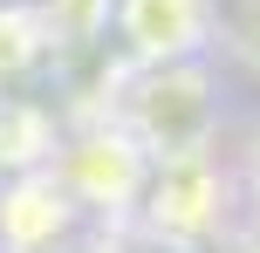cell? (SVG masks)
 <instances>
[{"label":"cell","mask_w":260,"mask_h":253,"mask_svg":"<svg viewBox=\"0 0 260 253\" xmlns=\"http://www.w3.org/2000/svg\"><path fill=\"white\" fill-rule=\"evenodd\" d=\"M219 123H226V103H219L212 68L178 62V68H137L117 130L144 151V164H165V158L219 151Z\"/></svg>","instance_id":"6da1fadb"},{"label":"cell","mask_w":260,"mask_h":253,"mask_svg":"<svg viewBox=\"0 0 260 253\" xmlns=\"http://www.w3.org/2000/svg\"><path fill=\"white\" fill-rule=\"evenodd\" d=\"M240 199V178L226 171L219 151H199V158H165L144 171V219H151V233H165V240L178 246H206L226 233V205Z\"/></svg>","instance_id":"7a4b0ae2"},{"label":"cell","mask_w":260,"mask_h":253,"mask_svg":"<svg viewBox=\"0 0 260 253\" xmlns=\"http://www.w3.org/2000/svg\"><path fill=\"white\" fill-rule=\"evenodd\" d=\"M110 21L137 55V68H178L212 55L219 0H110Z\"/></svg>","instance_id":"3957f363"},{"label":"cell","mask_w":260,"mask_h":253,"mask_svg":"<svg viewBox=\"0 0 260 253\" xmlns=\"http://www.w3.org/2000/svg\"><path fill=\"white\" fill-rule=\"evenodd\" d=\"M76 212L82 205L62 192L55 171H27V178H14L7 199H0V246L7 253H41L48 240H62V226Z\"/></svg>","instance_id":"277c9868"},{"label":"cell","mask_w":260,"mask_h":253,"mask_svg":"<svg viewBox=\"0 0 260 253\" xmlns=\"http://www.w3.org/2000/svg\"><path fill=\"white\" fill-rule=\"evenodd\" d=\"M212 55H226L247 82H260V0H219V34H212Z\"/></svg>","instance_id":"5b68a950"},{"label":"cell","mask_w":260,"mask_h":253,"mask_svg":"<svg viewBox=\"0 0 260 253\" xmlns=\"http://www.w3.org/2000/svg\"><path fill=\"white\" fill-rule=\"evenodd\" d=\"M240 199H247L253 219H260V130H253V151L240 158Z\"/></svg>","instance_id":"8992f818"}]
</instances>
